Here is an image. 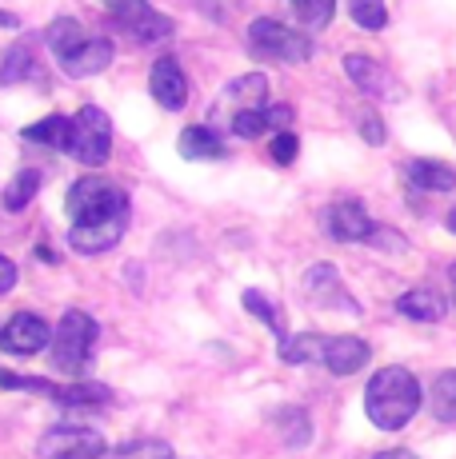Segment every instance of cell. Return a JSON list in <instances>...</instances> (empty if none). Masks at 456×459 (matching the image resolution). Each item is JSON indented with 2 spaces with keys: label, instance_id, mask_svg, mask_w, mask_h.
Masks as SVG:
<instances>
[{
  "label": "cell",
  "instance_id": "obj_33",
  "mask_svg": "<svg viewBox=\"0 0 456 459\" xmlns=\"http://www.w3.org/2000/svg\"><path fill=\"white\" fill-rule=\"evenodd\" d=\"M364 244H373V248H381V252H405L408 248V240L397 232V228H381V224H373V232H368Z\"/></svg>",
  "mask_w": 456,
  "mask_h": 459
},
{
  "label": "cell",
  "instance_id": "obj_9",
  "mask_svg": "<svg viewBox=\"0 0 456 459\" xmlns=\"http://www.w3.org/2000/svg\"><path fill=\"white\" fill-rule=\"evenodd\" d=\"M304 292H309V299H317L320 307H337V312H345V316H361V304L345 292V280H340V272L332 268V264H312V268L304 272Z\"/></svg>",
  "mask_w": 456,
  "mask_h": 459
},
{
  "label": "cell",
  "instance_id": "obj_39",
  "mask_svg": "<svg viewBox=\"0 0 456 459\" xmlns=\"http://www.w3.org/2000/svg\"><path fill=\"white\" fill-rule=\"evenodd\" d=\"M373 459H420V455L405 452V447H392V452H381V455H373Z\"/></svg>",
  "mask_w": 456,
  "mask_h": 459
},
{
  "label": "cell",
  "instance_id": "obj_35",
  "mask_svg": "<svg viewBox=\"0 0 456 459\" xmlns=\"http://www.w3.org/2000/svg\"><path fill=\"white\" fill-rule=\"evenodd\" d=\"M268 152H273L276 164H293L296 152H301V144H296V136H293L288 128H280L276 136H273V144H268Z\"/></svg>",
  "mask_w": 456,
  "mask_h": 459
},
{
  "label": "cell",
  "instance_id": "obj_17",
  "mask_svg": "<svg viewBox=\"0 0 456 459\" xmlns=\"http://www.w3.org/2000/svg\"><path fill=\"white\" fill-rule=\"evenodd\" d=\"M177 148H180L184 160H221V156H224V140L216 136L213 128H205V125L184 128Z\"/></svg>",
  "mask_w": 456,
  "mask_h": 459
},
{
  "label": "cell",
  "instance_id": "obj_29",
  "mask_svg": "<svg viewBox=\"0 0 456 459\" xmlns=\"http://www.w3.org/2000/svg\"><path fill=\"white\" fill-rule=\"evenodd\" d=\"M228 128H232L236 136H244V140L265 136V132H268L265 108H244V112H232V117H228Z\"/></svg>",
  "mask_w": 456,
  "mask_h": 459
},
{
  "label": "cell",
  "instance_id": "obj_1",
  "mask_svg": "<svg viewBox=\"0 0 456 459\" xmlns=\"http://www.w3.org/2000/svg\"><path fill=\"white\" fill-rule=\"evenodd\" d=\"M364 411L381 431H400L420 411V384L408 368H381L364 387Z\"/></svg>",
  "mask_w": 456,
  "mask_h": 459
},
{
  "label": "cell",
  "instance_id": "obj_15",
  "mask_svg": "<svg viewBox=\"0 0 456 459\" xmlns=\"http://www.w3.org/2000/svg\"><path fill=\"white\" fill-rule=\"evenodd\" d=\"M397 312L405 316V320H420V324H436L444 320V312H449V304H444V296L428 292V288H412L397 299Z\"/></svg>",
  "mask_w": 456,
  "mask_h": 459
},
{
  "label": "cell",
  "instance_id": "obj_38",
  "mask_svg": "<svg viewBox=\"0 0 456 459\" xmlns=\"http://www.w3.org/2000/svg\"><path fill=\"white\" fill-rule=\"evenodd\" d=\"M265 120H268V128H288V120H293V108H288V104L265 108Z\"/></svg>",
  "mask_w": 456,
  "mask_h": 459
},
{
  "label": "cell",
  "instance_id": "obj_37",
  "mask_svg": "<svg viewBox=\"0 0 456 459\" xmlns=\"http://www.w3.org/2000/svg\"><path fill=\"white\" fill-rule=\"evenodd\" d=\"M13 288H16V264L8 255H0V296L13 292Z\"/></svg>",
  "mask_w": 456,
  "mask_h": 459
},
{
  "label": "cell",
  "instance_id": "obj_36",
  "mask_svg": "<svg viewBox=\"0 0 456 459\" xmlns=\"http://www.w3.org/2000/svg\"><path fill=\"white\" fill-rule=\"evenodd\" d=\"M361 132H364L368 144H384V125H381V117H376V112H364V117H361Z\"/></svg>",
  "mask_w": 456,
  "mask_h": 459
},
{
  "label": "cell",
  "instance_id": "obj_24",
  "mask_svg": "<svg viewBox=\"0 0 456 459\" xmlns=\"http://www.w3.org/2000/svg\"><path fill=\"white\" fill-rule=\"evenodd\" d=\"M40 192V172H32V168H24V172L13 176V184L4 188V196H0V208L4 212H21L29 208V200Z\"/></svg>",
  "mask_w": 456,
  "mask_h": 459
},
{
  "label": "cell",
  "instance_id": "obj_25",
  "mask_svg": "<svg viewBox=\"0 0 456 459\" xmlns=\"http://www.w3.org/2000/svg\"><path fill=\"white\" fill-rule=\"evenodd\" d=\"M273 423L280 428V439H285L288 447H304L312 439V423L301 408H280L273 416Z\"/></svg>",
  "mask_w": 456,
  "mask_h": 459
},
{
  "label": "cell",
  "instance_id": "obj_31",
  "mask_svg": "<svg viewBox=\"0 0 456 459\" xmlns=\"http://www.w3.org/2000/svg\"><path fill=\"white\" fill-rule=\"evenodd\" d=\"M293 8L309 29H324L332 21V13H337V0H293Z\"/></svg>",
  "mask_w": 456,
  "mask_h": 459
},
{
  "label": "cell",
  "instance_id": "obj_32",
  "mask_svg": "<svg viewBox=\"0 0 456 459\" xmlns=\"http://www.w3.org/2000/svg\"><path fill=\"white\" fill-rule=\"evenodd\" d=\"M244 307H249V312L257 316V320H265L276 335L285 332V324H280V316H276V307H273V299H268V296H260V292H244Z\"/></svg>",
  "mask_w": 456,
  "mask_h": 459
},
{
  "label": "cell",
  "instance_id": "obj_27",
  "mask_svg": "<svg viewBox=\"0 0 456 459\" xmlns=\"http://www.w3.org/2000/svg\"><path fill=\"white\" fill-rule=\"evenodd\" d=\"M45 40H48V48L57 52V56H65V52H73L76 44L84 40V29H81V21H73V16H60V21L48 24Z\"/></svg>",
  "mask_w": 456,
  "mask_h": 459
},
{
  "label": "cell",
  "instance_id": "obj_19",
  "mask_svg": "<svg viewBox=\"0 0 456 459\" xmlns=\"http://www.w3.org/2000/svg\"><path fill=\"white\" fill-rule=\"evenodd\" d=\"M345 73L353 76L356 88H364V92L389 96V73H384V68L376 65L373 56H364V52H353V56H345Z\"/></svg>",
  "mask_w": 456,
  "mask_h": 459
},
{
  "label": "cell",
  "instance_id": "obj_10",
  "mask_svg": "<svg viewBox=\"0 0 456 459\" xmlns=\"http://www.w3.org/2000/svg\"><path fill=\"white\" fill-rule=\"evenodd\" d=\"M125 228H128V212H117V216L92 220V224H73L68 228V244H73V252H81V255H96V252L117 248Z\"/></svg>",
  "mask_w": 456,
  "mask_h": 459
},
{
  "label": "cell",
  "instance_id": "obj_21",
  "mask_svg": "<svg viewBox=\"0 0 456 459\" xmlns=\"http://www.w3.org/2000/svg\"><path fill=\"white\" fill-rule=\"evenodd\" d=\"M29 52H32V40H21L4 52V60H0V84H16V81H29V76H40L37 60H32Z\"/></svg>",
  "mask_w": 456,
  "mask_h": 459
},
{
  "label": "cell",
  "instance_id": "obj_14",
  "mask_svg": "<svg viewBox=\"0 0 456 459\" xmlns=\"http://www.w3.org/2000/svg\"><path fill=\"white\" fill-rule=\"evenodd\" d=\"M368 356H373V348H368L361 335H332V340H324L320 364L329 368L332 376H353L368 364Z\"/></svg>",
  "mask_w": 456,
  "mask_h": 459
},
{
  "label": "cell",
  "instance_id": "obj_28",
  "mask_svg": "<svg viewBox=\"0 0 456 459\" xmlns=\"http://www.w3.org/2000/svg\"><path fill=\"white\" fill-rule=\"evenodd\" d=\"M348 13H353V24H361L368 32H381L384 24H389L384 0H348Z\"/></svg>",
  "mask_w": 456,
  "mask_h": 459
},
{
  "label": "cell",
  "instance_id": "obj_5",
  "mask_svg": "<svg viewBox=\"0 0 456 459\" xmlns=\"http://www.w3.org/2000/svg\"><path fill=\"white\" fill-rule=\"evenodd\" d=\"M249 44L257 56H268V60H280V65H304L312 56V40L304 32L288 29L280 21H252L249 24Z\"/></svg>",
  "mask_w": 456,
  "mask_h": 459
},
{
  "label": "cell",
  "instance_id": "obj_6",
  "mask_svg": "<svg viewBox=\"0 0 456 459\" xmlns=\"http://www.w3.org/2000/svg\"><path fill=\"white\" fill-rule=\"evenodd\" d=\"M109 444L101 439V431L76 428V423H60L48 428L45 439L37 444V459H104Z\"/></svg>",
  "mask_w": 456,
  "mask_h": 459
},
{
  "label": "cell",
  "instance_id": "obj_12",
  "mask_svg": "<svg viewBox=\"0 0 456 459\" xmlns=\"http://www.w3.org/2000/svg\"><path fill=\"white\" fill-rule=\"evenodd\" d=\"M320 224H324V232H329L332 240H345V244H364L368 232H373L368 212L361 204H353V200H340V204L324 208Z\"/></svg>",
  "mask_w": 456,
  "mask_h": 459
},
{
  "label": "cell",
  "instance_id": "obj_30",
  "mask_svg": "<svg viewBox=\"0 0 456 459\" xmlns=\"http://www.w3.org/2000/svg\"><path fill=\"white\" fill-rule=\"evenodd\" d=\"M117 459H172V447L164 439H133L117 447Z\"/></svg>",
  "mask_w": 456,
  "mask_h": 459
},
{
  "label": "cell",
  "instance_id": "obj_3",
  "mask_svg": "<svg viewBox=\"0 0 456 459\" xmlns=\"http://www.w3.org/2000/svg\"><path fill=\"white\" fill-rule=\"evenodd\" d=\"M65 152L73 156L76 164H84V168H101L104 160H109V152H112V120H109V112L96 108V104H84V108L68 120Z\"/></svg>",
  "mask_w": 456,
  "mask_h": 459
},
{
  "label": "cell",
  "instance_id": "obj_40",
  "mask_svg": "<svg viewBox=\"0 0 456 459\" xmlns=\"http://www.w3.org/2000/svg\"><path fill=\"white\" fill-rule=\"evenodd\" d=\"M16 24H21V21H16L13 13H0V29H16Z\"/></svg>",
  "mask_w": 456,
  "mask_h": 459
},
{
  "label": "cell",
  "instance_id": "obj_20",
  "mask_svg": "<svg viewBox=\"0 0 456 459\" xmlns=\"http://www.w3.org/2000/svg\"><path fill=\"white\" fill-rule=\"evenodd\" d=\"M408 180L425 192H452L456 188V168L441 164V160H412Z\"/></svg>",
  "mask_w": 456,
  "mask_h": 459
},
{
  "label": "cell",
  "instance_id": "obj_13",
  "mask_svg": "<svg viewBox=\"0 0 456 459\" xmlns=\"http://www.w3.org/2000/svg\"><path fill=\"white\" fill-rule=\"evenodd\" d=\"M148 88H153V100L169 112H180L189 104V81H184L180 65L172 56H161L148 73Z\"/></svg>",
  "mask_w": 456,
  "mask_h": 459
},
{
  "label": "cell",
  "instance_id": "obj_2",
  "mask_svg": "<svg viewBox=\"0 0 456 459\" xmlns=\"http://www.w3.org/2000/svg\"><path fill=\"white\" fill-rule=\"evenodd\" d=\"M96 340H101V328H96V320L89 312H81V307H68L65 316H60L57 324V335H52V364L60 368V372L84 379L92 368V356H96Z\"/></svg>",
  "mask_w": 456,
  "mask_h": 459
},
{
  "label": "cell",
  "instance_id": "obj_7",
  "mask_svg": "<svg viewBox=\"0 0 456 459\" xmlns=\"http://www.w3.org/2000/svg\"><path fill=\"white\" fill-rule=\"evenodd\" d=\"M101 4L117 16L120 29H125L128 37H136L140 44H156V40L172 37V21L156 13L148 0H101Z\"/></svg>",
  "mask_w": 456,
  "mask_h": 459
},
{
  "label": "cell",
  "instance_id": "obj_4",
  "mask_svg": "<svg viewBox=\"0 0 456 459\" xmlns=\"http://www.w3.org/2000/svg\"><path fill=\"white\" fill-rule=\"evenodd\" d=\"M117 212H128V192L117 180L81 176L68 188V216H73V224H92V220L117 216Z\"/></svg>",
  "mask_w": 456,
  "mask_h": 459
},
{
  "label": "cell",
  "instance_id": "obj_34",
  "mask_svg": "<svg viewBox=\"0 0 456 459\" xmlns=\"http://www.w3.org/2000/svg\"><path fill=\"white\" fill-rule=\"evenodd\" d=\"M0 387H8V392H40V395L52 392V384H45V379H32V376H21V372H4V368H0Z\"/></svg>",
  "mask_w": 456,
  "mask_h": 459
},
{
  "label": "cell",
  "instance_id": "obj_22",
  "mask_svg": "<svg viewBox=\"0 0 456 459\" xmlns=\"http://www.w3.org/2000/svg\"><path fill=\"white\" fill-rule=\"evenodd\" d=\"M21 136L32 140V144H45V148H57V152H65V144H68V117L52 112V117L37 120V125H29Z\"/></svg>",
  "mask_w": 456,
  "mask_h": 459
},
{
  "label": "cell",
  "instance_id": "obj_11",
  "mask_svg": "<svg viewBox=\"0 0 456 459\" xmlns=\"http://www.w3.org/2000/svg\"><path fill=\"white\" fill-rule=\"evenodd\" d=\"M112 56H117V48H112L109 37H84L73 52H65V56H57V60H60V68H65L68 76L84 81V76L104 73V68L112 65Z\"/></svg>",
  "mask_w": 456,
  "mask_h": 459
},
{
  "label": "cell",
  "instance_id": "obj_16",
  "mask_svg": "<svg viewBox=\"0 0 456 459\" xmlns=\"http://www.w3.org/2000/svg\"><path fill=\"white\" fill-rule=\"evenodd\" d=\"M265 100H268V81H265V73L236 76V81L224 88V104H232V112L265 108Z\"/></svg>",
  "mask_w": 456,
  "mask_h": 459
},
{
  "label": "cell",
  "instance_id": "obj_23",
  "mask_svg": "<svg viewBox=\"0 0 456 459\" xmlns=\"http://www.w3.org/2000/svg\"><path fill=\"white\" fill-rule=\"evenodd\" d=\"M280 359H285V364H320L324 359V335H312V332L293 335V340L280 343Z\"/></svg>",
  "mask_w": 456,
  "mask_h": 459
},
{
  "label": "cell",
  "instance_id": "obj_8",
  "mask_svg": "<svg viewBox=\"0 0 456 459\" xmlns=\"http://www.w3.org/2000/svg\"><path fill=\"white\" fill-rule=\"evenodd\" d=\"M52 343V328L37 312H16L13 320L0 328V348L13 356H37Z\"/></svg>",
  "mask_w": 456,
  "mask_h": 459
},
{
  "label": "cell",
  "instance_id": "obj_18",
  "mask_svg": "<svg viewBox=\"0 0 456 459\" xmlns=\"http://www.w3.org/2000/svg\"><path fill=\"white\" fill-rule=\"evenodd\" d=\"M52 400L65 403V408H101V403L112 400V392L104 384H92V379H76V384H65V387H52Z\"/></svg>",
  "mask_w": 456,
  "mask_h": 459
},
{
  "label": "cell",
  "instance_id": "obj_41",
  "mask_svg": "<svg viewBox=\"0 0 456 459\" xmlns=\"http://www.w3.org/2000/svg\"><path fill=\"white\" fill-rule=\"evenodd\" d=\"M444 224H449V232H452V236H456V208H452V212H449V220H444Z\"/></svg>",
  "mask_w": 456,
  "mask_h": 459
},
{
  "label": "cell",
  "instance_id": "obj_26",
  "mask_svg": "<svg viewBox=\"0 0 456 459\" xmlns=\"http://www.w3.org/2000/svg\"><path fill=\"white\" fill-rule=\"evenodd\" d=\"M428 403H433V416L444 423H456V372H441L428 392Z\"/></svg>",
  "mask_w": 456,
  "mask_h": 459
},
{
  "label": "cell",
  "instance_id": "obj_42",
  "mask_svg": "<svg viewBox=\"0 0 456 459\" xmlns=\"http://www.w3.org/2000/svg\"><path fill=\"white\" fill-rule=\"evenodd\" d=\"M452 292H456V268H452Z\"/></svg>",
  "mask_w": 456,
  "mask_h": 459
}]
</instances>
